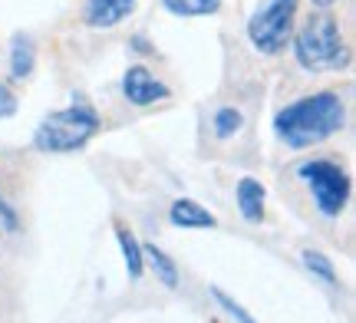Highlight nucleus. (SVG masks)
Listing matches in <instances>:
<instances>
[{
    "label": "nucleus",
    "mask_w": 356,
    "mask_h": 323,
    "mask_svg": "<svg viewBox=\"0 0 356 323\" xmlns=\"http://www.w3.org/2000/svg\"><path fill=\"white\" fill-rule=\"evenodd\" d=\"M10 73L13 79H26L33 73V40L30 37H13V50H10Z\"/></svg>",
    "instance_id": "10"
},
{
    "label": "nucleus",
    "mask_w": 356,
    "mask_h": 323,
    "mask_svg": "<svg viewBox=\"0 0 356 323\" xmlns=\"http://www.w3.org/2000/svg\"><path fill=\"white\" fill-rule=\"evenodd\" d=\"M99 129V116L89 106H73L63 113H53L40 122L37 129V149L43 152H73L86 145Z\"/></svg>",
    "instance_id": "3"
},
{
    "label": "nucleus",
    "mask_w": 356,
    "mask_h": 323,
    "mask_svg": "<svg viewBox=\"0 0 356 323\" xmlns=\"http://www.w3.org/2000/svg\"><path fill=\"white\" fill-rule=\"evenodd\" d=\"M115 238H119V245H122V254H126V267H129V277H139L142 274V247L139 241H136V234L129 231V228H119L115 231Z\"/></svg>",
    "instance_id": "12"
},
{
    "label": "nucleus",
    "mask_w": 356,
    "mask_h": 323,
    "mask_svg": "<svg viewBox=\"0 0 356 323\" xmlns=\"http://www.w3.org/2000/svg\"><path fill=\"white\" fill-rule=\"evenodd\" d=\"M13 113H17V96L10 92V86H3V83H0V119L13 116Z\"/></svg>",
    "instance_id": "17"
},
{
    "label": "nucleus",
    "mask_w": 356,
    "mask_h": 323,
    "mask_svg": "<svg viewBox=\"0 0 356 323\" xmlns=\"http://www.w3.org/2000/svg\"><path fill=\"white\" fill-rule=\"evenodd\" d=\"M215 297H218V304H221L225 310L234 313V320H238V323H254L251 317H248V313H244V307H238V304H234V300H231L225 290H215Z\"/></svg>",
    "instance_id": "16"
},
{
    "label": "nucleus",
    "mask_w": 356,
    "mask_h": 323,
    "mask_svg": "<svg viewBox=\"0 0 356 323\" xmlns=\"http://www.w3.org/2000/svg\"><path fill=\"white\" fill-rule=\"evenodd\" d=\"M136 7V0H89L86 3V24L96 30H109L119 20H126Z\"/></svg>",
    "instance_id": "7"
},
{
    "label": "nucleus",
    "mask_w": 356,
    "mask_h": 323,
    "mask_svg": "<svg viewBox=\"0 0 356 323\" xmlns=\"http://www.w3.org/2000/svg\"><path fill=\"white\" fill-rule=\"evenodd\" d=\"M238 205H241V215L248 221H261V215H264V185L254 179H244L238 185Z\"/></svg>",
    "instance_id": "9"
},
{
    "label": "nucleus",
    "mask_w": 356,
    "mask_h": 323,
    "mask_svg": "<svg viewBox=\"0 0 356 323\" xmlns=\"http://www.w3.org/2000/svg\"><path fill=\"white\" fill-rule=\"evenodd\" d=\"M304 264H307V267H310L314 274H320V277H323L327 284H337V267H333V264L323 258L320 251H304Z\"/></svg>",
    "instance_id": "14"
},
{
    "label": "nucleus",
    "mask_w": 356,
    "mask_h": 323,
    "mask_svg": "<svg viewBox=\"0 0 356 323\" xmlns=\"http://www.w3.org/2000/svg\"><path fill=\"white\" fill-rule=\"evenodd\" d=\"M293 13H297V0H270L264 10H257L248 24L251 43L261 53H280L291 40L293 30Z\"/></svg>",
    "instance_id": "4"
},
{
    "label": "nucleus",
    "mask_w": 356,
    "mask_h": 323,
    "mask_svg": "<svg viewBox=\"0 0 356 323\" xmlns=\"http://www.w3.org/2000/svg\"><path fill=\"white\" fill-rule=\"evenodd\" d=\"M293 53H297V63L304 69H310V73L340 69L350 60L343 33H340V26H337L333 17H310V24L293 40Z\"/></svg>",
    "instance_id": "2"
},
{
    "label": "nucleus",
    "mask_w": 356,
    "mask_h": 323,
    "mask_svg": "<svg viewBox=\"0 0 356 323\" xmlns=\"http://www.w3.org/2000/svg\"><path fill=\"white\" fill-rule=\"evenodd\" d=\"M122 90H126V99L132 106H152L168 96V86L159 83L145 66H132V69H129L126 79H122Z\"/></svg>",
    "instance_id": "6"
},
{
    "label": "nucleus",
    "mask_w": 356,
    "mask_h": 323,
    "mask_svg": "<svg viewBox=\"0 0 356 323\" xmlns=\"http://www.w3.org/2000/svg\"><path fill=\"white\" fill-rule=\"evenodd\" d=\"M175 17H204L221 7V0H162Z\"/></svg>",
    "instance_id": "13"
},
{
    "label": "nucleus",
    "mask_w": 356,
    "mask_h": 323,
    "mask_svg": "<svg viewBox=\"0 0 356 323\" xmlns=\"http://www.w3.org/2000/svg\"><path fill=\"white\" fill-rule=\"evenodd\" d=\"M168 218L178 228H215V215L208 208H202L198 201H191V198H178L172 211H168Z\"/></svg>",
    "instance_id": "8"
},
{
    "label": "nucleus",
    "mask_w": 356,
    "mask_h": 323,
    "mask_svg": "<svg viewBox=\"0 0 356 323\" xmlns=\"http://www.w3.org/2000/svg\"><path fill=\"white\" fill-rule=\"evenodd\" d=\"M314 7H330V3H337V0H310Z\"/></svg>",
    "instance_id": "18"
},
{
    "label": "nucleus",
    "mask_w": 356,
    "mask_h": 323,
    "mask_svg": "<svg viewBox=\"0 0 356 323\" xmlns=\"http://www.w3.org/2000/svg\"><path fill=\"white\" fill-rule=\"evenodd\" d=\"M238 129H241V113L238 109H221L215 116V132L221 139H231Z\"/></svg>",
    "instance_id": "15"
},
{
    "label": "nucleus",
    "mask_w": 356,
    "mask_h": 323,
    "mask_svg": "<svg viewBox=\"0 0 356 323\" xmlns=\"http://www.w3.org/2000/svg\"><path fill=\"white\" fill-rule=\"evenodd\" d=\"M142 260H149V267H152L155 274H159V281L165 287H175L178 284V271H175V260L168 258V254H162L155 245L142 247Z\"/></svg>",
    "instance_id": "11"
},
{
    "label": "nucleus",
    "mask_w": 356,
    "mask_h": 323,
    "mask_svg": "<svg viewBox=\"0 0 356 323\" xmlns=\"http://www.w3.org/2000/svg\"><path fill=\"white\" fill-rule=\"evenodd\" d=\"M300 179H307L310 192L317 198V208L327 218H337L343 211L346 198H350V179H346V172L340 165L317 158V162L300 165Z\"/></svg>",
    "instance_id": "5"
},
{
    "label": "nucleus",
    "mask_w": 356,
    "mask_h": 323,
    "mask_svg": "<svg viewBox=\"0 0 356 323\" xmlns=\"http://www.w3.org/2000/svg\"><path fill=\"white\" fill-rule=\"evenodd\" d=\"M343 99L337 92H314L280 109L274 119V129L293 149H310V145L327 142L330 135L343 129Z\"/></svg>",
    "instance_id": "1"
}]
</instances>
